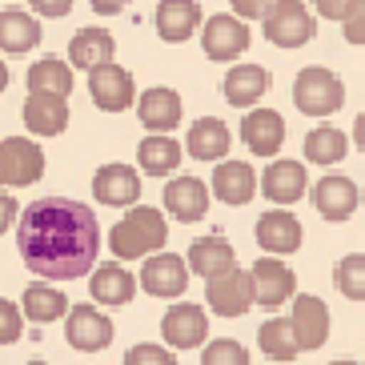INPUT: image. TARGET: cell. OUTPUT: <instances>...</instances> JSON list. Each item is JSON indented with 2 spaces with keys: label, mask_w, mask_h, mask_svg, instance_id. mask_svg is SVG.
Masks as SVG:
<instances>
[{
  "label": "cell",
  "mask_w": 365,
  "mask_h": 365,
  "mask_svg": "<svg viewBox=\"0 0 365 365\" xmlns=\"http://www.w3.org/2000/svg\"><path fill=\"white\" fill-rule=\"evenodd\" d=\"M113 53H117V41H113L108 29H81L68 41V61H73V68H97L105 61H113Z\"/></svg>",
  "instance_id": "28"
},
{
  "label": "cell",
  "mask_w": 365,
  "mask_h": 365,
  "mask_svg": "<svg viewBox=\"0 0 365 365\" xmlns=\"http://www.w3.org/2000/svg\"><path fill=\"white\" fill-rule=\"evenodd\" d=\"M229 4H233V12L241 16V21H261L273 0H229Z\"/></svg>",
  "instance_id": "41"
},
{
  "label": "cell",
  "mask_w": 365,
  "mask_h": 365,
  "mask_svg": "<svg viewBox=\"0 0 365 365\" xmlns=\"http://www.w3.org/2000/svg\"><path fill=\"white\" fill-rule=\"evenodd\" d=\"M354 145H357V149L365 153V113H361V117L354 120Z\"/></svg>",
  "instance_id": "45"
},
{
  "label": "cell",
  "mask_w": 365,
  "mask_h": 365,
  "mask_svg": "<svg viewBox=\"0 0 365 365\" xmlns=\"http://www.w3.org/2000/svg\"><path fill=\"white\" fill-rule=\"evenodd\" d=\"M125 4H133V0H93V12H101V16H117Z\"/></svg>",
  "instance_id": "44"
},
{
  "label": "cell",
  "mask_w": 365,
  "mask_h": 365,
  "mask_svg": "<svg viewBox=\"0 0 365 365\" xmlns=\"http://www.w3.org/2000/svg\"><path fill=\"white\" fill-rule=\"evenodd\" d=\"M137 117L149 133H173L181 125V97L173 88H149L137 101Z\"/></svg>",
  "instance_id": "21"
},
{
  "label": "cell",
  "mask_w": 365,
  "mask_h": 365,
  "mask_svg": "<svg viewBox=\"0 0 365 365\" xmlns=\"http://www.w3.org/2000/svg\"><path fill=\"white\" fill-rule=\"evenodd\" d=\"M221 93H225L229 105L253 108L269 93V68H261V65H237V68H229L225 81H221Z\"/></svg>",
  "instance_id": "22"
},
{
  "label": "cell",
  "mask_w": 365,
  "mask_h": 365,
  "mask_svg": "<svg viewBox=\"0 0 365 365\" xmlns=\"http://www.w3.org/2000/svg\"><path fill=\"white\" fill-rule=\"evenodd\" d=\"M165 241H169V221H165V213L153 209V205H133L129 213L108 229V249H113L117 261L149 257V253L165 249Z\"/></svg>",
  "instance_id": "2"
},
{
  "label": "cell",
  "mask_w": 365,
  "mask_h": 365,
  "mask_svg": "<svg viewBox=\"0 0 365 365\" xmlns=\"http://www.w3.org/2000/svg\"><path fill=\"white\" fill-rule=\"evenodd\" d=\"M140 289L153 297H181L189 289V261L165 249L149 253V261L140 265Z\"/></svg>",
  "instance_id": "9"
},
{
  "label": "cell",
  "mask_w": 365,
  "mask_h": 365,
  "mask_svg": "<svg viewBox=\"0 0 365 365\" xmlns=\"http://www.w3.org/2000/svg\"><path fill=\"white\" fill-rule=\"evenodd\" d=\"M24 129L36 133V137H56V133L68 129V105L65 97H53V93H33L24 101Z\"/></svg>",
  "instance_id": "20"
},
{
  "label": "cell",
  "mask_w": 365,
  "mask_h": 365,
  "mask_svg": "<svg viewBox=\"0 0 365 365\" xmlns=\"http://www.w3.org/2000/svg\"><path fill=\"white\" fill-rule=\"evenodd\" d=\"M249 277H253V301L261 309H281L297 293V277L285 261H277V253H265L261 261H253Z\"/></svg>",
  "instance_id": "6"
},
{
  "label": "cell",
  "mask_w": 365,
  "mask_h": 365,
  "mask_svg": "<svg viewBox=\"0 0 365 365\" xmlns=\"http://www.w3.org/2000/svg\"><path fill=\"white\" fill-rule=\"evenodd\" d=\"M253 193H257V173H253V165L225 161V157H221V165L213 169V197H217V201L249 205V201H253Z\"/></svg>",
  "instance_id": "18"
},
{
  "label": "cell",
  "mask_w": 365,
  "mask_h": 365,
  "mask_svg": "<svg viewBox=\"0 0 365 365\" xmlns=\"http://www.w3.org/2000/svg\"><path fill=\"white\" fill-rule=\"evenodd\" d=\"M12 217H16V197L0 193V237H4V229L12 225Z\"/></svg>",
  "instance_id": "43"
},
{
  "label": "cell",
  "mask_w": 365,
  "mask_h": 365,
  "mask_svg": "<svg viewBox=\"0 0 365 365\" xmlns=\"http://www.w3.org/2000/svg\"><path fill=\"white\" fill-rule=\"evenodd\" d=\"M205 301H209V309L217 317H241L249 313L257 301H253V277H249L245 269H225V273H217V277L205 281Z\"/></svg>",
  "instance_id": "5"
},
{
  "label": "cell",
  "mask_w": 365,
  "mask_h": 365,
  "mask_svg": "<svg viewBox=\"0 0 365 365\" xmlns=\"http://www.w3.org/2000/svg\"><path fill=\"white\" fill-rule=\"evenodd\" d=\"M233 145V133H229L225 120L217 117H201L193 120V129H189V153H193L197 161H221Z\"/></svg>",
  "instance_id": "27"
},
{
  "label": "cell",
  "mask_w": 365,
  "mask_h": 365,
  "mask_svg": "<svg viewBox=\"0 0 365 365\" xmlns=\"http://www.w3.org/2000/svg\"><path fill=\"white\" fill-rule=\"evenodd\" d=\"M88 293L97 305H129L137 293V277L125 265H101L88 277Z\"/></svg>",
  "instance_id": "25"
},
{
  "label": "cell",
  "mask_w": 365,
  "mask_h": 365,
  "mask_svg": "<svg viewBox=\"0 0 365 365\" xmlns=\"http://www.w3.org/2000/svg\"><path fill=\"white\" fill-rule=\"evenodd\" d=\"M36 44H41V24H36V16H29V12H0V53H33Z\"/></svg>",
  "instance_id": "29"
},
{
  "label": "cell",
  "mask_w": 365,
  "mask_h": 365,
  "mask_svg": "<svg viewBox=\"0 0 365 365\" xmlns=\"http://www.w3.org/2000/svg\"><path fill=\"white\" fill-rule=\"evenodd\" d=\"M177 357H173V349H165V345H133L129 357H125V365H173Z\"/></svg>",
  "instance_id": "38"
},
{
  "label": "cell",
  "mask_w": 365,
  "mask_h": 365,
  "mask_svg": "<svg viewBox=\"0 0 365 365\" xmlns=\"http://www.w3.org/2000/svg\"><path fill=\"white\" fill-rule=\"evenodd\" d=\"M88 97H93L97 108H105V113H125V108L137 101L133 73L129 68H120V65H113V61L88 68Z\"/></svg>",
  "instance_id": "7"
},
{
  "label": "cell",
  "mask_w": 365,
  "mask_h": 365,
  "mask_svg": "<svg viewBox=\"0 0 365 365\" xmlns=\"http://www.w3.org/2000/svg\"><path fill=\"white\" fill-rule=\"evenodd\" d=\"M349 153V137L333 125H317L305 133V161L309 165H337Z\"/></svg>",
  "instance_id": "33"
},
{
  "label": "cell",
  "mask_w": 365,
  "mask_h": 365,
  "mask_svg": "<svg viewBox=\"0 0 365 365\" xmlns=\"http://www.w3.org/2000/svg\"><path fill=\"white\" fill-rule=\"evenodd\" d=\"M337 293L349 301H365V253H349V257L337 261Z\"/></svg>",
  "instance_id": "35"
},
{
  "label": "cell",
  "mask_w": 365,
  "mask_h": 365,
  "mask_svg": "<svg viewBox=\"0 0 365 365\" xmlns=\"http://www.w3.org/2000/svg\"><path fill=\"white\" fill-rule=\"evenodd\" d=\"M93 197L113 209H129L140 201V177L133 165H101L93 177Z\"/></svg>",
  "instance_id": "14"
},
{
  "label": "cell",
  "mask_w": 365,
  "mask_h": 365,
  "mask_svg": "<svg viewBox=\"0 0 365 365\" xmlns=\"http://www.w3.org/2000/svg\"><path fill=\"white\" fill-rule=\"evenodd\" d=\"M189 269H193L197 277H217V273H225V269L237 265V253L229 245L225 237H197L193 245H189Z\"/></svg>",
  "instance_id": "26"
},
{
  "label": "cell",
  "mask_w": 365,
  "mask_h": 365,
  "mask_svg": "<svg viewBox=\"0 0 365 365\" xmlns=\"http://www.w3.org/2000/svg\"><path fill=\"white\" fill-rule=\"evenodd\" d=\"M24 317L36 325H48L56 317H68V297L61 289H53L48 281H33L24 289Z\"/></svg>",
  "instance_id": "31"
},
{
  "label": "cell",
  "mask_w": 365,
  "mask_h": 365,
  "mask_svg": "<svg viewBox=\"0 0 365 365\" xmlns=\"http://www.w3.org/2000/svg\"><path fill=\"white\" fill-rule=\"evenodd\" d=\"M289 325L301 354H313V349H322L329 341V305L322 297H313V293H301V297H293Z\"/></svg>",
  "instance_id": "10"
},
{
  "label": "cell",
  "mask_w": 365,
  "mask_h": 365,
  "mask_svg": "<svg viewBox=\"0 0 365 365\" xmlns=\"http://www.w3.org/2000/svg\"><path fill=\"white\" fill-rule=\"evenodd\" d=\"M0 185H9V153H4V140H0Z\"/></svg>",
  "instance_id": "46"
},
{
  "label": "cell",
  "mask_w": 365,
  "mask_h": 365,
  "mask_svg": "<svg viewBox=\"0 0 365 365\" xmlns=\"http://www.w3.org/2000/svg\"><path fill=\"white\" fill-rule=\"evenodd\" d=\"M197 24H201V4L197 0H161L157 4V33L161 41L169 44H181L197 33Z\"/></svg>",
  "instance_id": "23"
},
{
  "label": "cell",
  "mask_w": 365,
  "mask_h": 365,
  "mask_svg": "<svg viewBox=\"0 0 365 365\" xmlns=\"http://www.w3.org/2000/svg\"><path fill=\"white\" fill-rule=\"evenodd\" d=\"M137 161L149 177H169L177 165H181V145L169 137V133H153L137 145Z\"/></svg>",
  "instance_id": "30"
},
{
  "label": "cell",
  "mask_w": 365,
  "mask_h": 365,
  "mask_svg": "<svg viewBox=\"0 0 365 365\" xmlns=\"http://www.w3.org/2000/svg\"><path fill=\"white\" fill-rule=\"evenodd\" d=\"M241 137H245V145L257 157H277L281 145H285V120H281V113H273V108H249L245 120H241Z\"/></svg>",
  "instance_id": "15"
},
{
  "label": "cell",
  "mask_w": 365,
  "mask_h": 365,
  "mask_svg": "<svg viewBox=\"0 0 365 365\" xmlns=\"http://www.w3.org/2000/svg\"><path fill=\"white\" fill-rule=\"evenodd\" d=\"M309 189V177H305V165L297 161H273L265 165V177H261V193L273 205H293L305 197Z\"/></svg>",
  "instance_id": "19"
},
{
  "label": "cell",
  "mask_w": 365,
  "mask_h": 365,
  "mask_svg": "<svg viewBox=\"0 0 365 365\" xmlns=\"http://www.w3.org/2000/svg\"><path fill=\"white\" fill-rule=\"evenodd\" d=\"M253 233H257V245L265 249V253H277V257L301 249V221L289 213V209H269V213L257 221Z\"/></svg>",
  "instance_id": "16"
},
{
  "label": "cell",
  "mask_w": 365,
  "mask_h": 365,
  "mask_svg": "<svg viewBox=\"0 0 365 365\" xmlns=\"http://www.w3.org/2000/svg\"><path fill=\"white\" fill-rule=\"evenodd\" d=\"M313 9H317V16L322 21H345L349 12H354L357 0H309Z\"/></svg>",
  "instance_id": "40"
},
{
  "label": "cell",
  "mask_w": 365,
  "mask_h": 365,
  "mask_svg": "<svg viewBox=\"0 0 365 365\" xmlns=\"http://www.w3.org/2000/svg\"><path fill=\"white\" fill-rule=\"evenodd\" d=\"M65 337H68L73 349H81V354H101V349H108V341H113V322H108L97 305H76V309H68Z\"/></svg>",
  "instance_id": "11"
},
{
  "label": "cell",
  "mask_w": 365,
  "mask_h": 365,
  "mask_svg": "<svg viewBox=\"0 0 365 365\" xmlns=\"http://www.w3.org/2000/svg\"><path fill=\"white\" fill-rule=\"evenodd\" d=\"M29 4H33L36 16H48V21H61L73 9V0H29Z\"/></svg>",
  "instance_id": "42"
},
{
  "label": "cell",
  "mask_w": 365,
  "mask_h": 365,
  "mask_svg": "<svg viewBox=\"0 0 365 365\" xmlns=\"http://www.w3.org/2000/svg\"><path fill=\"white\" fill-rule=\"evenodd\" d=\"M165 209L177 221H185V225L201 221L209 213V189H205V181H197V177H173L165 185Z\"/></svg>",
  "instance_id": "17"
},
{
  "label": "cell",
  "mask_w": 365,
  "mask_h": 365,
  "mask_svg": "<svg viewBox=\"0 0 365 365\" xmlns=\"http://www.w3.org/2000/svg\"><path fill=\"white\" fill-rule=\"evenodd\" d=\"M161 333H165V341H169L173 349H197V345H205L209 317H205V309L193 305V301H177V305L165 313Z\"/></svg>",
  "instance_id": "13"
},
{
  "label": "cell",
  "mask_w": 365,
  "mask_h": 365,
  "mask_svg": "<svg viewBox=\"0 0 365 365\" xmlns=\"http://www.w3.org/2000/svg\"><path fill=\"white\" fill-rule=\"evenodd\" d=\"M293 105L305 113V117H333L337 108L345 105V85L341 76L333 68H322V65H309L301 68L297 81H293Z\"/></svg>",
  "instance_id": "3"
},
{
  "label": "cell",
  "mask_w": 365,
  "mask_h": 365,
  "mask_svg": "<svg viewBox=\"0 0 365 365\" xmlns=\"http://www.w3.org/2000/svg\"><path fill=\"white\" fill-rule=\"evenodd\" d=\"M341 29H345V41L349 44H365V0L354 4V12L341 21Z\"/></svg>",
  "instance_id": "39"
},
{
  "label": "cell",
  "mask_w": 365,
  "mask_h": 365,
  "mask_svg": "<svg viewBox=\"0 0 365 365\" xmlns=\"http://www.w3.org/2000/svg\"><path fill=\"white\" fill-rule=\"evenodd\" d=\"M261 24H265V36L277 48H301V44L313 41V12L301 4V0H273L269 4V12L261 16Z\"/></svg>",
  "instance_id": "4"
},
{
  "label": "cell",
  "mask_w": 365,
  "mask_h": 365,
  "mask_svg": "<svg viewBox=\"0 0 365 365\" xmlns=\"http://www.w3.org/2000/svg\"><path fill=\"white\" fill-rule=\"evenodd\" d=\"M21 329H24L21 309H16L9 297H0V345H12L16 337H21Z\"/></svg>",
  "instance_id": "37"
},
{
  "label": "cell",
  "mask_w": 365,
  "mask_h": 365,
  "mask_svg": "<svg viewBox=\"0 0 365 365\" xmlns=\"http://www.w3.org/2000/svg\"><path fill=\"white\" fill-rule=\"evenodd\" d=\"M357 205H361V189H357L349 177H341V173H329V177H322V181L313 185V209H317L325 221H345V217H354Z\"/></svg>",
  "instance_id": "12"
},
{
  "label": "cell",
  "mask_w": 365,
  "mask_h": 365,
  "mask_svg": "<svg viewBox=\"0 0 365 365\" xmlns=\"http://www.w3.org/2000/svg\"><path fill=\"white\" fill-rule=\"evenodd\" d=\"M201 365H249V349L241 341H209L201 354Z\"/></svg>",
  "instance_id": "36"
},
{
  "label": "cell",
  "mask_w": 365,
  "mask_h": 365,
  "mask_svg": "<svg viewBox=\"0 0 365 365\" xmlns=\"http://www.w3.org/2000/svg\"><path fill=\"white\" fill-rule=\"evenodd\" d=\"M16 249L44 281H73L93 273L101 253V225L93 209L68 197H41L21 213Z\"/></svg>",
  "instance_id": "1"
},
{
  "label": "cell",
  "mask_w": 365,
  "mask_h": 365,
  "mask_svg": "<svg viewBox=\"0 0 365 365\" xmlns=\"http://www.w3.org/2000/svg\"><path fill=\"white\" fill-rule=\"evenodd\" d=\"M9 88V68H4V61H0V93Z\"/></svg>",
  "instance_id": "47"
},
{
  "label": "cell",
  "mask_w": 365,
  "mask_h": 365,
  "mask_svg": "<svg viewBox=\"0 0 365 365\" xmlns=\"http://www.w3.org/2000/svg\"><path fill=\"white\" fill-rule=\"evenodd\" d=\"M257 345H261V354H265L269 361H297V354H301L289 317H269V322L257 329Z\"/></svg>",
  "instance_id": "32"
},
{
  "label": "cell",
  "mask_w": 365,
  "mask_h": 365,
  "mask_svg": "<svg viewBox=\"0 0 365 365\" xmlns=\"http://www.w3.org/2000/svg\"><path fill=\"white\" fill-rule=\"evenodd\" d=\"M29 93H53V97H68L73 93V68L56 56H44L29 68Z\"/></svg>",
  "instance_id": "34"
},
{
  "label": "cell",
  "mask_w": 365,
  "mask_h": 365,
  "mask_svg": "<svg viewBox=\"0 0 365 365\" xmlns=\"http://www.w3.org/2000/svg\"><path fill=\"white\" fill-rule=\"evenodd\" d=\"M201 48L209 61H237V56L249 48V24L241 21V16H229V12H221V16H209L201 29Z\"/></svg>",
  "instance_id": "8"
},
{
  "label": "cell",
  "mask_w": 365,
  "mask_h": 365,
  "mask_svg": "<svg viewBox=\"0 0 365 365\" xmlns=\"http://www.w3.org/2000/svg\"><path fill=\"white\" fill-rule=\"evenodd\" d=\"M4 153H9V185H12V189H29V185L41 181L44 153H41V145H36V140L9 137V140H4Z\"/></svg>",
  "instance_id": "24"
}]
</instances>
